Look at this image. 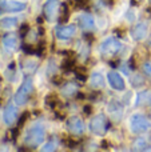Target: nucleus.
<instances>
[{"label": "nucleus", "instance_id": "7", "mask_svg": "<svg viewBox=\"0 0 151 152\" xmlns=\"http://www.w3.org/2000/svg\"><path fill=\"white\" fill-rule=\"evenodd\" d=\"M27 7L26 3L15 0H0V12H21Z\"/></svg>", "mask_w": 151, "mask_h": 152}, {"label": "nucleus", "instance_id": "21", "mask_svg": "<svg viewBox=\"0 0 151 152\" xmlns=\"http://www.w3.org/2000/svg\"><path fill=\"white\" fill-rule=\"evenodd\" d=\"M74 67H75V60L74 59H66V60H63V63H62V68H63L66 72L72 71Z\"/></svg>", "mask_w": 151, "mask_h": 152}, {"label": "nucleus", "instance_id": "8", "mask_svg": "<svg viewBox=\"0 0 151 152\" xmlns=\"http://www.w3.org/2000/svg\"><path fill=\"white\" fill-rule=\"evenodd\" d=\"M66 127L72 135H83L84 132V123L79 116H71L67 119Z\"/></svg>", "mask_w": 151, "mask_h": 152}, {"label": "nucleus", "instance_id": "37", "mask_svg": "<svg viewBox=\"0 0 151 152\" xmlns=\"http://www.w3.org/2000/svg\"><path fill=\"white\" fill-rule=\"evenodd\" d=\"M0 102H1V99H0Z\"/></svg>", "mask_w": 151, "mask_h": 152}, {"label": "nucleus", "instance_id": "12", "mask_svg": "<svg viewBox=\"0 0 151 152\" xmlns=\"http://www.w3.org/2000/svg\"><path fill=\"white\" fill-rule=\"evenodd\" d=\"M78 23H79L80 28H83L84 31H91V29L95 28V21H94V18L90 13L79 15L78 16Z\"/></svg>", "mask_w": 151, "mask_h": 152}, {"label": "nucleus", "instance_id": "15", "mask_svg": "<svg viewBox=\"0 0 151 152\" xmlns=\"http://www.w3.org/2000/svg\"><path fill=\"white\" fill-rule=\"evenodd\" d=\"M90 84H91V87H92V88H96V89L103 88V87H104V77H103V75H102L100 72H94V74L91 75V77H90Z\"/></svg>", "mask_w": 151, "mask_h": 152}, {"label": "nucleus", "instance_id": "5", "mask_svg": "<svg viewBox=\"0 0 151 152\" xmlns=\"http://www.w3.org/2000/svg\"><path fill=\"white\" fill-rule=\"evenodd\" d=\"M122 50H123V44L117 37H108L100 44V53L103 58L114 56L117 53H119Z\"/></svg>", "mask_w": 151, "mask_h": 152}, {"label": "nucleus", "instance_id": "6", "mask_svg": "<svg viewBox=\"0 0 151 152\" xmlns=\"http://www.w3.org/2000/svg\"><path fill=\"white\" fill-rule=\"evenodd\" d=\"M59 7H60L59 0H47L44 3V5H43V15H44L45 20L47 21L55 20L59 12Z\"/></svg>", "mask_w": 151, "mask_h": 152}, {"label": "nucleus", "instance_id": "2", "mask_svg": "<svg viewBox=\"0 0 151 152\" xmlns=\"http://www.w3.org/2000/svg\"><path fill=\"white\" fill-rule=\"evenodd\" d=\"M32 92H34V81H32V79L29 77V76H27V77L23 80L21 86L19 87L18 92L15 94L13 100H15L16 104L23 105V104H26V103L29 100Z\"/></svg>", "mask_w": 151, "mask_h": 152}, {"label": "nucleus", "instance_id": "1", "mask_svg": "<svg viewBox=\"0 0 151 152\" xmlns=\"http://www.w3.org/2000/svg\"><path fill=\"white\" fill-rule=\"evenodd\" d=\"M44 136H45L44 128L42 126H34L27 129L26 135H24V143L29 148H36L37 145H40L43 143Z\"/></svg>", "mask_w": 151, "mask_h": 152}, {"label": "nucleus", "instance_id": "20", "mask_svg": "<svg viewBox=\"0 0 151 152\" xmlns=\"http://www.w3.org/2000/svg\"><path fill=\"white\" fill-rule=\"evenodd\" d=\"M134 147H133V150L134 151H143V150H147V142H146V139H143V137H138V139L134 142Z\"/></svg>", "mask_w": 151, "mask_h": 152}, {"label": "nucleus", "instance_id": "10", "mask_svg": "<svg viewBox=\"0 0 151 152\" xmlns=\"http://www.w3.org/2000/svg\"><path fill=\"white\" fill-rule=\"evenodd\" d=\"M107 80H108L110 86H111L114 89H117V91H125L126 83H125V80H123V77L118 74L117 71L108 72V75H107Z\"/></svg>", "mask_w": 151, "mask_h": 152}, {"label": "nucleus", "instance_id": "13", "mask_svg": "<svg viewBox=\"0 0 151 152\" xmlns=\"http://www.w3.org/2000/svg\"><path fill=\"white\" fill-rule=\"evenodd\" d=\"M147 24L146 23H139L131 29V37L134 40H143L147 36Z\"/></svg>", "mask_w": 151, "mask_h": 152}, {"label": "nucleus", "instance_id": "30", "mask_svg": "<svg viewBox=\"0 0 151 152\" xmlns=\"http://www.w3.org/2000/svg\"><path fill=\"white\" fill-rule=\"evenodd\" d=\"M128 64H130V67H131V69H136V64H135V59L134 58H131L130 60H128Z\"/></svg>", "mask_w": 151, "mask_h": 152}, {"label": "nucleus", "instance_id": "28", "mask_svg": "<svg viewBox=\"0 0 151 152\" xmlns=\"http://www.w3.org/2000/svg\"><path fill=\"white\" fill-rule=\"evenodd\" d=\"M66 144L68 145L70 148H74L75 145L78 144V142H76V140H74V139H66Z\"/></svg>", "mask_w": 151, "mask_h": 152}, {"label": "nucleus", "instance_id": "36", "mask_svg": "<svg viewBox=\"0 0 151 152\" xmlns=\"http://www.w3.org/2000/svg\"><path fill=\"white\" fill-rule=\"evenodd\" d=\"M149 1H150V3H151V0H149Z\"/></svg>", "mask_w": 151, "mask_h": 152}, {"label": "nucleus", "instance_id": "22", "mask_svg": "<svg viewBox=\"0 0 151 152\" xmlns=\"http://www.w3.org/2000/svg\"><path fill=\"white\" fill-rule=\"evenodd\" d=\"M45 103H47V105H50V107L55 108L56 105H58L59 100L56 99V96H54V95H48V96L45 97Z\"/></svg>", "mask_w": 151, "mask_h": 152}, {"label": "nucleus", "instance_id": "23", "mask_svg": "<svg viewBox=\"0 0 151 152\" xmlns=\"http://www.w3.org/2000/svg\"><path fill=\"white\" fill-rule=\"evenodd\" d=\"M28 118H29V112H23V113H21V118L19 119V121H18V127H19V128H21V127L26 124V121L28 120Z\"/></svg>", "mask_w": 151, "mask_h": 152}, {"label": "nucleus", "instance_id": "32", "mask_svg": "<svg viewBox=\"0 0 151 152\" xmlns=\"http://www.w3.org/2000/svg\"><path fill=\"white\" fill-rule=\"evenodd\" d=\"M62 81H63V79L62 77H52V83H55L56 86H60Z\"/></svg>", "mask_w": 151, "mask_h": 152}, {"label": "nucleus", "instance_id": "34", "mask_svg": "<svg viewBox=\"0 0 151 152\" xmlns=\"http://www.w3.org/2000/svg\"><path fill=\"white\" fill-rule=\"evenodd\" d=\"M84 37H87V40H88V42H92V35H84Z\"/></svg>", "mask_w": 151, "mask_h": 152}, {"label": "nucleus", "instance_id": "17", "mask_svg": "<svg viewBox=\"0 0 151 152\" xmlns=\"http://www.w3.org/2000/svg\"><path fill=\"white\" fill-rule=\"evenodd\" d=\"M78 91V87L75 83H72V81H68V83H64V86L62 87V94L64 95V96L70 97V96H74L75 94H76Z\"/></svg>", "mask_w": 151, "mask_h": 152}, {"label": "nucleus", "instance_id": "11", "mask_svg": "<svg viewBox=\"0 0 151 152\" xmlns=\"http://www.w3.org/2000/svg\"><path fill=\"white\" fill-rule=\"evenodd\" d=\"M76 34V27L75 24H68V26H62L56 31V37L60 40H68L75 36Z\"/></svg>", "mask_w": 151, "mask_h": 152}, {"label": "nucleus", "instance_id": "16", "mask_svg": "<svg viewBox=\"0 0 151 152\" xmlns=\"http://www.w3.org/2000/svg\"><path fill=\"white\" fill-rule=\"evenodd\" d=\"M3 44L8 50H16L18 47V37L15 34H7L3 36Z\"/></svg>", "mask_w": 151, "mask_h": 152}, {"label": "nucleus", "instance_id": "9", "mask_svg": "<svg viewBox=\"0 0 151 152\" xmlns=\"http://www.w3.org/2000/svg\"><path fill=\"white\" fill-rule=\"evenodd\" d=\"M107 112L114 121H120L123 118V105L117 100H112L107 104Z\"/></svg>", "mask_w": 151, "mask_h": 152}, {"label": "nucleus", "instance_id": "27", "mask_svg": "<svg viewBox=\"0 0 151 152\" xmlns=\"http://www.w3.org/2000/svg\"><path fill=\"white\" fill-rule=\"evenodd\" d=\"M143 71H144V74H146L147 76H150L151 77V63H146L143 66Z\"/></svg>", "mask_w": 151, "mask_h": 152}, {"label": "nucleus", "instance_id": "4", "mask_svg": "<svg viewBox=\"0 0 151 152\" xmlns=\"http://www.w3.org/2000/svg\"><path fill=\"white\" fill-rule=\"evenodd\" d=\"M151 128L150 120L142 113H134L130 119V129L134 134H143Z\"/></svg>", "mask_w": 151, "mask_h": 152}, {"label": "nucleus", "instance_id": "14", "mask_svg": "<svg viewBox=\"0 0 151 152\" xmlns=\"http://www.w3.org/2000/svg\"><path fill=\"white\" fill-rule=\"evenodd\" d=\"M16 118H18V108L15 107L13 104H7V107H5L4 110V121L5 124H8V126H11V124H13V121L16 120Z\"/></svg>", "mask_w": 151, "mask_h": 152}, {"label": "nucleus", "instance_id": "33", "mask_svg": "<svg viewBox=\"0 0 151 152\" xmlns=\"http://www.w3.org/2000/svg\"><path fill=\"white\" fill-rule=\"evenodd\" d=\"M44 27H39V35H44Z\"/></svg>", "mask_w": 151, "mask_h": 152}, {"label": "nucleus", "instance_id": "26", "mask_svg": "<svg viewBox=\"0 0 151 152\" xmlns=\"http://www.w3.org/2000/svg\"><path fill=\"white\" fill-rule=\"evenodd\" d=\"M44 50H45L44 44H43V43H40V44H39V45H37V48H36V55L42 56V55H43V53H44Z\"/></svg>", "mask_w": 151, "mask_h": 152}, {"label": "nucleus", "instance_id": "35", "mask_svg": "<svg viewBox=\"0 0 151 152\" xmlns=\"http://www.w3.org/2000/svg\"><path fill=\"white\" fill-rule=\"evenodd\" d=\"M102 147L107 148V147H108V143H107V142H102Z\"/></svg>", "mask_w": 151, "mask_h": 152}, {"label": "nucleus", "instance_id": "25", "mask_svg": "<svg viewBox=\"0 0 151 152\" xmlns=\"http://www.w3.org/2000/svg\"><path fill=\"white\" fill-rule=\"evenodd\" d=\"M28 31H29V26H28V24H23V26L20 27V35H21V37L26 36V34Z\"/></svg>", "mask_w": 151, "mask_h": 152}, {"label": "nucleus", "instance_id": "24", "mask_svg": "<svg viewBox=\"0 0 151 152\" xmlns=\"http://www.w3.org/2000/svg\"><path fill=\"white\" fill-rule=\"evenodd\" d=\"M21 50H23V52L28 53V55L36 53V48H34L32 45H29V44H23V45H21Z\"/></svg>", "mask_w": 151, "mask_h": 152}, {"label": "nucleus", "instance_id": "18", "mask_svg": "<svg viewBox=\"0 0 151 152\" xmlns=\"http://www.w3.org/2000/svg\"><path fill=\"white\" fill-rule=\"evenodd\" d=\"M18 26V19L16 18H3L0 20V28L1 29H11Z\"/></svg>", "mask_w": 151, "mask_h": 152}, {"label": "nucleus", "instance_id": "19", "mask_svg": "<svg viewBox=\"0 0 151 152\" xmlns=\"http://www.w3.org/2000/svg\"><path fill=\"white\" fill-rule=\"evenodd\" d=\"M58 148V139L55 136H51L48 142L43 145V151H55Z\"/></svg>", "mask_w": 151, "mask_h": 152}, {"label": "nucleus", "instance_id": "31", "mask_svg": "<svg viewBox=\"0 0 151 152\" xmlns=\"http://www.w3.org/2000/svg\"><path fill=\"white\" fill-rule=\"evenodd\" d=\"M75 76H76L79 80H82V81H86V79H87V76H86V74L84 75H82V74H79V72H76L75 74Z\"/></svg>", "mask_w": 151, "mask_h": 152}, {"label": "nucleus", "instance_id": "29", "mask_svg": "<svg viewBox=\"0 0 151 152\" xmlns=\"http://www.w3.org/2000/svg\"><path fill=\"white\" fill-rule=\"evenodd\" d=\"M83 111H84V113H86V115H91V113H92V107H91L90 104H87V105H84V108H83Z\"/></svg>", "mask_w": 151, "mask_h": 152}, {"label": "nucleus", "instance_id": "3", "mask_svg": "<svg viewBox=\"0 0 151 152\" xmlns=\"http://www.w3.org/2000/svg\"><path fill=\"white\" fill-rule=\"evenodd\" d=\"M90 129L96 136H103L110 129V121L104 113H98L90 121Z\"/></svg>", "mask_w": 151, "mask_h": 152}]
</instances>
